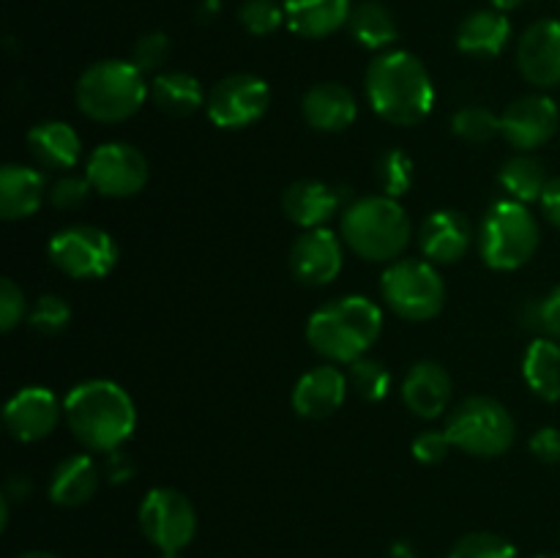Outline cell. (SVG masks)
I'll return each mask as SVG.
<instances>
[{
    "label": "cell",
    "mask_w": 560,
    "mask_h": 558,
    "mask_svg": "<svg viewBox=\"0 0 560 558\" xmlns=\"http://www.w3.org/2000/svg\"><path fill=\"white\" fill-rule=\"evenodd\" d=\"M63 416L77 441L91 452H118L137 430L135 399L115 381L93 377L66 394Z\"/></svg>",
    "instance_id": "6da1fadb"
},
{
    "label": "cell",
    "mask_w": 560,
    "mask_h": 558,
    "mask_svg": "<svg viewBox=\"0 0 560 558\" xmlns=\"http://www.w3.org/2000/svg\"><path fill=\"white\" fill-rule=\"evenodd\" d=\"M366 98L383 120L394 126H416L435 104V85L416 55L405 49L377 55L366 69Z\"/></svg>",
    "instance_id": "7a4b0ae2"
},
{
    "label": "cell",
    "mask_w": 560,
    "mask_h": 558,
    "mask_svg": "<svg viewBox=\"0 0 560 558\" xmlns=\"http://www.w3.org/2000/svg\"><path fill=\"white\" fill-rule=\"evenodd\" d=\"M383 332V312L366 295H345L312 312L306 339L323 359L334 364H353Z\"/></svg>",
    "instance_id": "3957f363"
},
{
    "label": "cell",
    "mask_w": 560,
    "mask_h": 558,
    "mask_svg": "<svg viewBox=\"0 0 560 558\" xmlns=\"http://www.w3.org/2000/svg\"><path fill=\"white\" fill-rule=\"evenodd\" d=\"M413 224L397 197L366 195L342 211V241L353 255L372 263H394L410 244Z\"/></svg>",
    "instance_id": "277c9868"
},
{
    "label": "cell",
    "mask_w": 560,
    "mask_h": 558,
    "mask_svg": "<svg viewBox=\"0 0 560 558\" xmlns=\"http://www.w3.org/2000/svg\"><path fill=\"white\" fill-rule=\"evenodd\" d=\"M151 85L131 60H96L80 74L74 88L77 107L98 124H124L145 104Z\"/></svg>",
    "instance_id": "5b68a950"
},
{
    "label": "cell",
    "mask_w": 560,
    "mask_h": 558,
    "mask_svg": "<svg viewBox=\"0 0 560 558\" xmlns=\"http://www.w3.org/2000/svg\"><path fill=\"white\" fill-rule=\"evenodd\" d=\"M539 239V222L525 202L498 200L481 222V257L495 271H514L536 255Z\"/></svg>",
    "instance_id": "8992f818"
},
{
    "label": "cell",
    "mask_w": 560,
    "mask_h": 558,
    "mask_svg": "<svg viewBox=\"0 0 560 558\" xmlns=\"http://www.w3.org/2000/svg\"><path fill=\"white\" fill-rule=\"evenodd\" d=\"M448 441L474 457H501L512 449L517 425L503 403L492 397H468L448 414Z\"/></svg>",
    "instance_id": "52a82bcc"
},
{
    "label": "cell",
    "mask_w": 560,
    "mask_h": 558,
    "mask_svg": "<svg viewBox=\"0 0 560 558\" xmlns=\"http://www.w3.org/2000/svg\"><path fill=\"white\" fill-rule=\"evenodd\" d=\"M381 293L386 304L405 321H432L446 304V284L435 263L419 257L394 260L383 271Z\"/></svg>",
    "instance_id": "ba28073f"
},
{
    "label": "cell",
    "mask_w": 560,
    "mask_h": 558,
    "mask_svg": "<svg viewBox=\"0 0 560 558\" xmlns=\"http://www.w3.org/2000/svg\"><path fill=\"white\" fill-rule=\"evenodd\" d=\"M49 260L71 279H102L118 263V244L107 230L71 224L52 235Z\"/></svg>",
    "instance_id": "9c48e42d"
},
{
    "label": "cell",
    "mask_w": 560,
    "mask_h": 558,
    "mask_svg": "<svg viewBox=\"0 0 560 558\" xmlns=\"http://www.w3.org/2000/svg\"><path fill=\"white\" fill-rule=\"evenodd\" d=\"M140 531L162 553H180L197 534V509L175 487H153L140 503Z\"/></svg>",
    "instance_id": "30bf717a"
},
{
    "label": "cell",
    "mask_w": 560,
    "mask_h": 558,
    "mask_svg": "<svg viewBox=\"0 0 560 558\" xmlns=\"http://www.w3.org/2000/svg\"><path fill=\"white\" fill-rule=\"evenodd\" d=\"M271 88L257 74H230L206 96V113L219 129H246L268 113Z\"/></svg>",
    "instance_id": "8fae6325"
},
{
    "label": "cell",
    "mask_w": 560,
    "mask_h": 558,
    "mask_svg": "<svg viewBox=\"0 0 560 558\" xmlns=\"http://www.w3.org/2000/svg\"><path fill=\"white\" fill-rule=\"evenodd\" d=\"M85 175L93 191L104 197H135L148 184V159L131 142H102L88 156Z\"/></svg>",
    "instance_id": "7c38bea8"
},
{
    "label": "cell",
    "mask_w": 560,
    "mask_h": 558,
    "mask_svg": "<svg viewBox=\"0 0 560 558\" xmlns=\"http://www.w3.org/2000/svg\"><path fill=\"white\" fill-rule=\"evenodd\" d=\"M63 403L47 386H25L5 403L3 425L14 441L36 443L58 430Z\"/></svg>",
    "instance_id": "4fadbf2b"
},
{
    "label": "cell",
    "mask_w": 560,
    "mask_h": 558,
    "mask_svg": "<svg viewBox=\"0 0 560 558\" xmlns=\"http://www.w3.org/2000/svg\"><path fill=\"white\" fill-rule=\"evenodd\" d=\"M560 126V109L550 96H523L509 104L506 113L501 115V135L517 151L528 153L536 148L547 146L556 137Z\"/></svg>",
    "instance_id": "5bb4252c"
},
{
    "label": "cell",
    "mask_w": 560,
    "mask_h": 558,
    "mask_svg": "<svg viewBox=\"0 0 560 558\" xmlns=\"http://www.w3.org/2000/svg\"><path fill=\"white\" fill-rule=\"evenodd\" d=\"M342 241L328 228L304 230L290 246V271L299 282L312 284V288L334 282L342 271Z\"/></svg>",
    "instance_id": "9a60e30c"
},
{
    "label": "cell",
    "mask_w": 560,
    "mask_h": 558,
    "mask_svg": "<svg viewBox=\"0 0 560 558\" xmlns=\"http://www.w3.org/2000/svg\"><path fill=\"white\" fill-rule=\"evenodd\" d=\"M517 69L534 88L560 85V20H539L520 36Z\"/></svg>",
    "instance_id": "2e32d148"
},
{
    "label": "cell",
    "mask_w": 560,
    "mask_h": 558,
    "mask_svg": "<svg viewBox=\"0 0 560 558\" xmlns=\"http://www.w3.org/2000/svg\"><path fill=\"white\" fill-rule=\"evenodd\" d=\"M470 241H474V228L465 213L452 211V208L432 211L419 230L421 255L438 266H452L463 260L470 249Z\"/></svg>",
    "instance_id": "e0dca14e"
},
{
    "label": "cell",
    "mask_w": 560,
    "mask_h": 558,
    "mask_svg": "<svg viewBox=\"0 0 560 558\" xmlns=\"http://www.w3.org/2000/svg\"><path fill=\"white\" fill-rule=\"evenodd\" d=\"M350 377L339 367L323 364L304 372L293 388V408L304 419H326L337 414L348 397Z\"/></svg>",
    "instance_id": "ac0fdd59"
},
{
    "label": "cell",
    "mask_w": 560,
    "mask_h": 558,
    "mask_svg": "<svg viewBox=\"0 0 560 558\" xmlns=\"http://www.w3.org/2000/svg\"><path fill=\"white\" fill-rule=\"evenodd\" d=\"M452 375L438 361H416L402 381V403L419 419H438L452 403Z\"/></svg>",
    "instance_id": "d6986e66"
},
{
    "label": "cell",
    "mask_w": 560,
    "mask_h": 558,
    "mask_svg": "<svg viewBox=\"0 0 560 558\" xmlns=\"http://www.w3.org/2000/svg\"><path fill=\"white\" fill-rule=\"evenodd\" d=\"M304 118L317 131H345L359 115V104L342 82H315L304 93Z\"/></svg>",
    "instance_id": "ffe728a7"
},
{
    "label": "cell",
    "mask_w": 560,
    "mask_h": 558,
    "mask_svg": "<svg viewBox=\"0 0 560 558\" xmlns=\"http://www.w3.org/2000/svg\"><path fill=\"white\" fill-rule=\"evenodd\" d=\"M339 206H342L339 191L315 178L295 181L282 195L284 217L304 230L323 228L339 211Z\"/></svg>",
    "instance_id": "44dd1931"
},
{
    "label": "cell",
    "mask_w": 560,
    "mask_h": 558,
    "mask_svg": "<svg viewBox=\"0 0 560 558\" xmlns=\"http://www.w3.org/2000/svg\"><path fill=\"white\" fill-rule=\"evenodd\" d=\"M47 181L36 167L27 164H3L0 170V217L5 222H20L42 208Z\"/></svg>",
    "instance_id": "7402d4cb"
},
{
    "label": "cell",
    "mask_w": 560,
    "mask_h": 558,
    "mask_svg": "<svg viewBox=\"0 0 560 558\" xmlns=\"http://www.w3.org/2000/svg\"><path fill=\"white\" fill-rule=\"evenodd\" d=\"M98 465L91 454H71L60 460L58 468L52 470L49 479V498L52 503L66 509H77L91 501L98 490Z\"/></svg>",
    "instance_id": "603a6c76"
},
{
    "label": "cell",
    "mask_w": 560,
    "mask_h": 558,
    "mask_svg": "<svg viewBox=\"0 0 560 558\" xmlns=\"http://www.w3.org/2000/svg\"><path fill=\"white\" fill-rule=\"evenodd\" d=\"M27 146L36 162L49 170H71L82 159V140L66 120H44L27 135Z\"/></svg>",
    "instance_id": "cb8c5ba5"
},
{
    "label": "cell",
    "mask_w": 560,
    "mask_h": 558,
    "mask_svg": "<svg viewBox=\"0 0 560 558\" xmlns=\"http://www.w3.org/2000/svg\"><path fill=\"white\" fill-rule=\"evenodd\" d=\"M350 0H284L288 27L304 38H326L348 25Z\"/></svg>",
    "instance_id": "d4e9b609"
},
{
    "label": "cell",
    "mask_w": 560,
    "mask_h": 558,
    "mask_svg": "<svg viewBox=\"0 0 560 558\" xmlns=\"http://www.w3.org/2000/svg\"><path fill=\"white\" fill-rule=\"evenodd\" d=\"M509 36H512V25L503 11L479 9L465 16L459 25L457 47L470 58H495L503 53Z\"/></svg>",
    "instance_id": "484cf974"
},
{
    "label": "cell",
    "mask_w": 560,
    "mask_h": 558,
    "mask_svg": "<svg viewBox=\"0 0 560 558\" xmlns=\"http://www.w3.org/2000/svg\"><path fill=\"white\" fill-rule=\"evenodd\" d=\"M151 96L162 113L173 115V118H186V115L197 113L206 107V93L197 77L189 71H164L156 74L151 82Z\"/></svg>",
    "instance_id": "4316f807"
},
{
    "label": "cell",
    "mask_w": 560,
    "mask_h": 558,
    "mask_svg": "<svg viewBox=\"0 0 560 558\" xmlns=\"http://www.w3.org/2000/svg\"><path fill=\"white\" fill-rule=\"evenodd\" d=\"M523 377L530 392L545 403L560 399V345L558 339L539 337L530 342L523 359Z\"/></svg>",
    "instance_id": "83f0119b"
},
{
    "label": "cell",
    "mask_w": 560,
    "mask_h": 558,
    "mask_svg": "<svg viewBox=\"0 0 560 558\" xmlns=\"http://www.w3.org/2000/svg\"><path fill=\"white\" fill-rule=\"evenodd\" d=\"M350 33L355 42L366 49H386L397 42V20L392 11L377 0H364V3L353 5L348 20Z\"/></svg>",
    "instance_id": "f1b7e54d"
},
{
    "label": "cell",
    "mask_w": 560,
    "mask_h": 558,
    "mask_svg": "<svg viewBox=\"0 0 560 558\" xmlns=\"http://www.w3.org/2000/svg\"><path fill=\"white\" fill-rule=\"evenodd\" d=\"M501 184L503 189L512 195V200L517 202H534L541 200V191L550 184V175H547V164L541 159L530 156V153H517V156L509 159L501 167Z\"/></svg>",
    "instance_id": "f546056e"
},
{
    "label": "cell",
    "mask_w": 560,
    "mask_h": 558,
    "mask_svg": "<svg viewBox=\"0 0 560 558\" xmlns=\"http://www.w3.org/2000/svg\"><path fill=\"white\" fill-rule=\"evenodd\" d=\"M348 377L353 392L366 403H381L388 394V386H392V375H388L386 367L377 359H366V356L350 364Z\"/></svg>",
    "instance_id": "4dcf8cb0"
},
{
    "label": "cell",
    "mask_w": 560,
    "mask_h": 558,
    "mask_svg": "<svg viewBox=\"0 0 560 558\" xmlns=\"http://www.w3.org/2000/svg\"><path fill=\"white\" fill-rule=\"evenodd\" d=\"M377 184H381L383 195L402 197L413 186V162H410L408 153L397 151V148L381 153V159H377Z\"/></svg>",
    "instance_id": "1f68e13d"
},
{
    "label": "cell",
    "mask_w": 560,
    "mask_h": 558,
    "mask_svg": "<svg viewBox=\"0 0 560 558\" xmlns=\"http://www.w3.org/2000/svg\"><path fill=\"white\" fill-rule=\"evenodd\" d=\"M448 558H517V547L490 531H474L454 542Z\"/></svg>",
    "instance_id": "d6a6232c"
},
{
    "label": "cell",
    "mask_w": 560,
    "mask_h": 558,
    "mask_svg": "<svg viewBox=\"0 0 560 558\" xmlns=\"http://www.w3.org/2000/svg\"><path fill=\"white\" fill-rule=\"evenodd\" d=\"M452 131L465 142H487L501 135V118L487 107H465L454 113Z\"/></svg>",
    "instance_id": "836d02e7"
},
{
    "label": "cell",
    "mask_w": 560,
    "mask_h": 558,
    "mask_svg": "<svg viewBox=\"0 0 560 558\" xmlns=\"http://www.w3.org/2000/svg\"><path fill=\"white\" fill-rule=\"evenodd\" d=\"M238 20L252 36H271L282 27V22H288V16H284V3L279 0H244Z\"/></svg>",
    "instance_id": "e575fe53"
},
{
    "label": "cell",
    "mask_w": 560,
    "mask_h": 558,
    "mask_svg": "<svg viewBox=\"0 0 560 558\" xmlns=\"http://www.w3.org/2000/svg\"><path fill=\"white\" fill-rule=\"evenodd\" d=\"M71 321V310L60 295L44 293L38 295V301L33 304V310L27 312V323H31L33 332L44 334V337H55V334L63 332Z\"/></svg>",
    "instance_id": "d590c367"
},
{
    "label": "cell",
    "mask_w": 560,
    "mask_h": 558,
    "mask_svg": "<svg viewBox=\"0 0 560 558\" xmlns=\"http://www.w3.org/2000/svg\"><path fill=\"white\" fill-rule=\"evenodd\" d=\"M170 58V38L167 33L151 31L145 36H140L131 47V63L142 71V74H151L159 71Z\"/></svg>",
    "instance_id": "8d00e7d4"
},
{
    "label": "cell",
    "mask_w": 560,
    "mask_h": 558,
    "mask_svg": "<svg viewBox=\"0 0 560 558\" xmlns=\"http://www.w3.org/2000/svg\"><path fill=\"white\" fill-rule=\"evenodd\" d=\"M93 191L91 181H88V175H63V178H58L52 184V189H49V202H52L55 208H60V211H77L80 206H85L88 195Z\"/></svg>",
    "instance_id": "74e56055"
},
{
    "label": "cell",
    "mask_w": 560,
    "mask_h": 558,
    "mask_svg": "<svg viewBox=\"0 0 560 558\" xmlns=\"http://www.w3.org/2000/svg\"><path fill=\"white\" fill-rule=\"evenodd\" d=\"M25 315V293H22V288L14 279L3 277L0 279V328H3V332H11V328L20 326V321Z\"/></svg>",
    "instance_id": "f35d334b"
},
{
    "label": "cell",
    "mask_w": 560,
    "mask_h": 558,
    "mask_svg": "<svg viewBox=\"0 0 560 558\" xmlns=\"http://www.w3.org/2000/svg\"><path fill=\"white\" fill-rule=\"evenodd\" d=\"M454 443L448 441L446 430H424L419 438L413 441V457L419 460V463L424 465H438L446 460L448 449H452Z\"/></svg>",
    "instance_id": "ab89813d"
},
{
    "label": "cell",
    "mask_w": 560,
    "mask_h": 558,
    "mask_svg": "<svg viewBox=\"0 0 560 558\" xmlns=\"http://www.w3.org/2000/svg\"><path fill=\"white\" fill-rule=\"evenodd\" d=\"M530 454L539 463L556 465L560 463V430L558 427H541L534 438H530Z\"/></svg>",
    "instance_id": "60d3db41"
},
{
    "label": "cell",
    "mask_w": 560,
    "mask_h": 558,
    "mask_svg": "<svg viewBox=\"0 0 560 558\" xmlns=\"http://www.w3.org/2000/svg\"><path fill=\"white\" fill-rule=\"evenodd\" d=\"M541 328L560 342V284L547 299H541Z\"/></svg>",
    "instance_id": "b9f144b4"
},
{
    "label": "cell",
    "mask_w": 560,
    "mask_h": 558,
    "mask_svg": "<svg viewBox=\"0 0 560 558\" xmlns=\"http://www.w3.org/2000/svg\"><path fill=\"white\" fill-rule=\"evenodd\" d=\"M541 211H545V217L550 219V224H556L560 230V175L556 178H550V184H547V189L541 191Z\"/></svg>",
    "instance_id": "7bdbcfd3"
},
{
    "label": "cell",
    "mask_w": 560,
    "mask_h": 558,
    "mask_svg": "<svg viewBox=\"0 0 560 558\" xmlns=\"http://www.w3.org/2000/svg\"><path fill=\"white\" fill-rule=\"evenodd\" d=\"M107 476L113 485H120V481L131 479L135 476V463L126 457V452H109L107 454Z\"/></svg>",
    "instance_id": "ee69618b"
},
{
    "label": "cell",
    "mask_w": 560,
    "mask_h": 558,
    "mask_svg": "<svg viewBox=\"0 0 560 558\" xmlns=\"http://www.w3.org/2000/svg\"><path fill=\"white\" fill-rule=\"evenodd\" d=\"M31 490H33V485H31V479H27V476H20V474H14L9 479V487H5V498H22V501H25L27 496H31Z\"/></svg>",
    "instance_id": "f6af8a7d"
},
{
    "label": "cell",
    "mask_w": 560,
    "mask_h": 558,
    "mask_svg": "<svg viewBox=\"0 0 560 558\" xmlns=\"http://www.w3.org/2000/svg\"><path fill=\"white\" fill-rule=\"evenodd\" d=\"M490 3H492V9H498V11H503V14H506V11L520 9L525 0H490Z\"/></svg>",
    "instance_id": "bcb514c9"
},
{
    "label": "cell",
    "mask_w": 560,
    "mask_h": 558,
    "mask_svg": "<svg viewBox=\"0 0 560 558\" xmlns=\"http://www.w3.org/2000/svg\"><path fill=\"white\" fill-rule=\"evenodd\" d=\"M392 558H416V553L410 550L408 542H397V545L392 547Z\"/></svg>",
    "instance_id": "7dc6e473"
},
{
    "label": "cell",
    "mask_w": 560,
    "mask_h": 558,
    "mask_svg": "<svg viewBox=\"0 0 560 558\" xmlns=\"http://www.w3.org/2000/svg\"><path fill=\"white\" fill-rule=\"evenodd\" d=\"M20 558H60L58 553H47V550H31V553H22Z\"/></svg>",
    "instance_id": "c3c4849f"
},
{
    "label": "cell",
    "mask_w": 560,
    "mask_h": 558,
    "mask_svg": "<svg viewBox=\"0 0 560 558\" xmlns=\"http://www.w3.org/2000/svg\"><path fill=\"white\" fill-rule=\"evenodd\" d=\"M159 558H184V556H180V553H162Z\"/></svg>",
    "instance_id": "681fc988"
},
{
    "label": "cell",
    "mask_w": 560,
    "mask_h": 558,
    "mask_svg": "<svg viewBox=\"0 0 560 558\" xmlns=\"http://www.w3.org/2000/svg\"><path fill=\"white\" fill-rule=\"evenodd\" d=\"M536 558H560V556H552V553H541V556H536Z\"/></svg>",
    "instance_id": "f907efd6"
}]
</instances>
